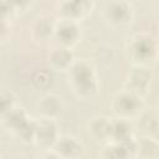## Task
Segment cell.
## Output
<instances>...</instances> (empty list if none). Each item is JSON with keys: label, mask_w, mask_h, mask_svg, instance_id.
Returning <instances> with one entry per match:
<instances>
[{"label": "cell", "mask_w": 159, "mask_h": 159, "mask_svg": "<svg viewBox=\"0 0 159 159\" xmlns=\"http://www.w3.org/2000/svg\"><path fill=\"white\" fill-rule=\"evenodd\" d=\"M35 159H61L52 150H41V153Z\"/></svg>", "instance_id": "23"}, {"label": "cell", "mask_w": 159, "mask_h": 159, "mask_svg": "<svg viewBox=\"0 0 159 159\" xmlns=\"http://www.w3.org/2000/svg\"><path fill=\"white\" fill-rule=\"evenodd\" d=\"M15 106L14 93L6 89H0V122Z\"/></svg>", "instance_id": "20"}, {"label": "cell", "mask_w": 159, "mask_h": 159, "mask_svg": "<svg viewBox=\"0 0 159 159\" xmlns=\"http://www.w3.org/2000/svg\"><path fill=\"white\" fill-rule=\"evenodd\" d=\"M81 36H82V31L78 22L56 19L53 37L57 40L58 46L72 48L80 41Z\"/></svg>", "instance_id": "9"}, {"label": "cell", "mask_w": 159, "mask_h": 159, "mask_svg": "<svg viewBox=\"0 0 159 159\" xmlns=\"http://www.w3.org/2000/svg\"><path fill=\"white\" fill-rule=\"evenodd\" d=\"M11 29H12L11 19L0 17V42L6 41L9 39V36L11 35Z\"/></svg>", "instance_id": "22"}, {"label": "cell", "mask_w": 159, "mask_h": 159, "mask_svg": "<svg viewBox=\"0 0 159 159\" xmlns=\"http://www.w3.org/2000/svg\"><path fill=\"white\" fill-rule=\"evenodd\" d=\"M135 119H138V128L142 132V135L157 138L158 129V116L155 111L142 112Z\"/></svg>", "instance_id": "18"}, {"label": "cell", "mask_w": 159, "mask_h": 159, "mask_svg": "<svg viewBox=\"0 0 159 159\" xmlns=\"http://www.w3.org/2000/svg\"><path fill=\"white\" fill-rule=\"evenodd\" d=\"M75 55L71 48L63 47V46H57L52 48L48 53V63L50 67L55 71H62L67 72L68 68L73 65L75 62Z\"/></svg>", "instance_id": "13"}, {"label": "cell", "mask_w": 159, "mask_h": 159, "mask_svg": "<svg viewBox=\"0 0 159 159\" xmlns=\"http://www.w3.org/2000/svg\"><path fill=\"white\" fill-rule=\"evenodd\" d=\"M32 82L37 88L45 89L51 84V76L48 72L46 71H39L35 73V76L32 77Z\"/></svg>", "instance_id": "21"}, {"label": "cell", "mask_w": 159, "mask_h": 159, "mask_svg": "<svg viewBox=\"0 0 159 159\" xmlns=\"http://www.w3.org/2000/svg\"><path fill=\"white\" fill-rule=\"evenodd\" d=\"M159 144L157 138L142 135L135 138V158L140 159H158Z\"/></svg>", "instance_id": "16"}, {"label": "cell", "mask_w": 159, "mask_h": 159, "mask_svg": "<svg viewBox=\"0 0 159 159\" xmlns=\"http://www.w3.org/2000/svg\"><path fill=\"white\" fill-rule=\"evenodd\" d=\"M37 109L41 118L48 119H57V117L62 113L63 104L58 96L56 94H45L37 102Z\"/></svg>", "instance_id": "14"}, {"label": "cell", "mask_w": 159, "mask_h": 159, "mask_svg": "<svg viewBox=\"0 0 159 159\" xmlns=\"http://www.w3.org/2000/svg\"><path fill=\"white\" fill-rule=\"evenodd\" d=\"M0 124L12 135L25 143H32L36 119L29 117L26 111L15 106L0 122Z\"/></svg>", "instance_id": "3"}, {"label": "cell", "mask_w": 159, "mask_h": 159, "mask_svg": "<svg viewBox=\"0 0 159 159\" xmlns=\"http://www.w3.org/2000/svg\"><path fill=\"white\" fill-rule=\"evenodd\" d=\"M56 19L48 15H41L35 19L31 26V35L37 41H46L53 37Z\"/></svg>", "instance_id": "15"}, {"label": "cell", "mask_w": 159, "mask_h": 159, "mask_svg": "<svg viewBox=\"0 0 159 159\" xmlns=\"http://www.w3.org/2000/svg\"><path fill=\"white\" fill-rule=\"evenodd\" d=\"M0 159H1V157H0Z\"/></svg>", "instance_id": "24"}, {"label": "cell", "mask_w": 159, "mask_h": 159, "mask_svg": "<svg viewBox=\"0 0 159 159\" xmlns=\"http://www.w3.org/2000/svg\"><path fill=\"white\" fill-rule=\"evenodd\" d=\"M102 19L112 27L128 25L133 19V7L125 0H113L103 5L101 11Z\"/></svg>", "instance_id": "5"}, {"label": "cell", "mask_w": 159, "mask_h": 159, "mask_svg": "<svg viewBox=\"0 0 159 159\" xmlns=\"http://www.w3.org/2000/svg\"><path fill=\"white\" fill-rule=\"evenodd\" d=\"M51 150L61 159H80L84 148L76 137L60 135Z\"/></svg>", "instance_id": "10"}, {"label": "cell", "mask_w": 159, "mask_h": 159, "mask_svg": "<svg viewBox=\"0 0 159 159\" xmlns=\"http://www.w3.org/2000/svg\"><path fill=\"white\" fill-rule=\"evenodd\" d=\"M88 133L96 140H107L109 137L111 119L106 116H96L88 122Z\"/></svg>", "instance_id": "17"}, {"label": "cell", "mask_w": 159, "mask_h": 159, "mask_svg": "<svg viewBox=\"0 0 159 159\" xmlns=\"http://www.w3.org/2000/svg\"><path fill=\"white\" fill-rule=\"evenodd\" d=\"M134 138V128L130 120L119 118L111 119L108 143H127Z\"/></svg>", "instance_id": "11"}, {"label": "cell", "mask_w": 159, "mask_h": 159, "mask_svg": "<svg viewBox=\"0 0 159 159\" xmlns=\"http://www.w3.org/2000/svg\"><path fill=\"white\" fill-rule=\"evenodd\" d=\"M29 2L25 1H0V17L12 19L20 10H24Z\"/></svg>", "instance_id": "19"}, {"label": "cell", "mask_w": 159, "mask_h": 159, "mask_svg": "<svg viewBox=\"0 0 159 159\" xmlns=\"http://www.w3.org/2000/svg\"><path fill=\"white\" fill-rule=\"evenodd\" d=\"M67 81L73 94L82 101H91L99 92V81L93 65L87 60H76L67 71Z\"/></svg>", "instance_id": "1"}, {"label": "cell", "mask_w": 159, "mask_h": 159, "mask_svg": "<svg viewBox=\"0 0 159 159\" xmlns=\"http://www.w3.org/2000/svg\"><path fill=\"white\" fill-rule=\"evenodd\" d=\"M135 138L127 143H108L102 150V159H134Z\"/></svg>", "instance_id": "12"}, {"label": "cell", "mask_w": 159, "mask_h": 159, "mask_svg": "<svg viewBox=\"0 0 159 159\" xmlns=\"http://www.w3.org/2000/svg\"><path fill=\"white\" fill-rule=\"evenodd\" d=\"M58 137L60 133L56 119H48L41 117L40 119H36L32 143L40 150H51Z\"/></svg>", "instance_id": "7"}, {"label": "cell", "mask_w": 159, "mask_h": 159, "mask_svg": "<svg viewBox=\"0 0 159 159\" xmlns=\"http://www.w3.org/2000/svg\"><path fill=\"white\" fill-rule=\"evenodd\" d=\"M94 5L93 1L88 0H63L56 2L55 11L58 20H68L80 24L82 19L92 12Z\"/></svg>", "instance_id": "6"}, {"label": "cell", "mask_w": 159, "mask_h": 159, "mask_svg": "<svg viewBox=\"0 0 159 159\" xmlns=\"http://www.w3.org/2000/svg\"><path fill=\"white\" fill-rule=\"evenodd\" d=\"M150 82H152V71L149 67L133 66V68L127 75L123 88L142 97L144 93L148 92Z\"/></svg>", "instance_id": "8"}, {"label": "cell", "mask_w": 159, "mask_h": 159, "mask_svg": "<svg viewBox=\"0 0 159 159\" xmlns=\"http://www.w3.org/2000/svg\"><path fill=\"white\" fill-rule=\"evenodd\" d=\"M111 108L116 118L130 120L135 119L143 112L144 103L140 96L123 88L113 96Z\"/></svg>", "instance_id": "4"}, {"label": "cell", "mask_w": 159, "mask_h": 159, "mask_svg": "<svg viewBox=\"0 0 159 159\" xmlns=\"http://www.w3.org/2000/svg\"><path fill=\"white\" fill-rule=\"evenodd\" d=\"M124 51L133 66L149 67L157 60L158 42L148 32H137L127 39Z\"/></svg>", "instance_id": "2"}]
</instances>
